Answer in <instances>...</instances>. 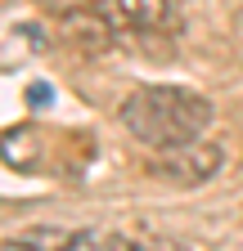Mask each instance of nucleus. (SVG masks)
Returning <instances> with one entry per match:
<instances>
[{"label":"nucleus","instance_id":"nucleus-1","mask_svg":"<svg viewBox=\"0 0 243 251\" xmlns=\"http://www.w3.org/2000/svg\"><path fill=\"white\" fill-rule=\"evenodd\" d=\"M117 117L140 144L162 152V148H180V144L203 139L207 121H212V103L185 85H144L122 103Z\"/></svg>","mask_w":243,"mask_h":251},{"label":"nucleus","instance_id":"nucleus-2","mask_svg":"<svg viewBox=\"0 0 243 251\" xmlns=\"http://www.w3.org/2000/svg\"><path fill=\"white\" fill-rule=\"evenodd\" d=\"M149 171L162 175V179H176V184H203L221 171V148L207 144V139H194V144H180V148H162Z\"/></svg>","mask_w":243,"mask_h":251},{"label":"nucleus","instance_id":"nucleus-3","mask_svg":"<svg viewBox=\"0 0 243 251\" xmlns=\"http://www.w3.org/2000/svg\"><path fill=\"white\" fill-rule=\"evenodd\" d=\"M104 31H122V36H131V31H162L171 23V5L167 0H95V9Z\"/></svg>","mask_w":243,"mask_h":251},{"label":"nucleus","instance_id":"nucleus-4","mask_svg":"<svg viewBox=\"0 0 243 251\" xmlns=\"http://www.w3.org/2000/svg\"><path fill=\"white\" fill-rule=\"evenodd\" d=\"M41 130H32V126H18V130H5L0 135V162H9L14 171H36L41 166Z\"/></svg>","mask_w":243,"mask_h":251},{"label":"nucleus","instance_id":"nucleus-5","mask_svg":"<svg viewBox=\"0 0 243 251\" xmlns=\"http://www.w3.org/2000/svg\"><path fill=\"white\" fill-rule=\"evenodd\" d=\"M63 251H135V233H117V229H81V233H68Z\"/></svg>","mask_w":243,"mask_h":251},{"label":"nucleus","instance_id":"nucleus-6","mask_svg":"<svg viewBox=\"0 0 243 251\" xmlns=\"http://www.w3.org/2000/svg\"><path fill=\"white\" fill-rule=\"evenodd\" d=\"M63 242H68V233H59V229H32V233L5 242L0 251H63Z\"/></svg>","mask_w":243,"mask_h":251},{"label":"nucleus","instance_id":"nucleus-7","mask_svg":"<svg viewBox=\"0 0 243 251\" xmlns=\"http://www.w3.org/2000/svg\"><path fill=\"white\" fill-rule=\"evenodd\" d=\"M41 5L59 18H72V14H86V9H95V0H41Z\"/></svg>","mask_w":243,"mask_h":251},{"label":"nucleus","instance_id":"nucleus-8","mask_svg":"<svg viewBox=\"0 0 243 251\" xmlns=\"http://www.w3.org/2000/svg\"><path fill=\"white\" fill-rule=\"evenodd\" d=\"M135 251H189V247H180L171 238H149V233H135Z\"/></svg>","mask_w":243,"mask_h":251},{"label":"nucleus","instance_id":"nucleus-9","mask_svg":"<svg viewBox=\"0 0 243 251\" xmlns=\"http://www.w3.org/2000/svg\"><path fill=\"white\" fill-rule=\"evenodd\" d=\"M27 103H50V85H27Z\"/></svg>","mask_w":243,"mask_h":251}]
</instances>
